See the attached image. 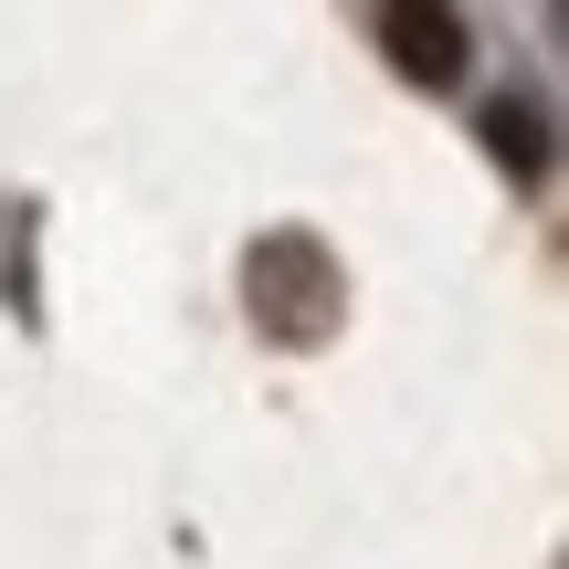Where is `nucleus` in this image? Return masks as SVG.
Segmentation results:
<instances>
[{
	"mask_svg": "<svg viewBox=\"0 0 569 569\" xmlns=\"http://www.w3.org/2000/svg\"><path fill=\"white\" fill-rule=\"evenodd\" d=\"M380 42H390V63H401L411 84H465V63H475L465 11H432V0H401V11H380Z\"/></svg>",
	"mask_w": 569,
	"mask_h": 569,
	"instance_id": "f257e3e1",
	"label": "nucleus"
},
{
	"mask_svg": "<svg viewBox=\"0 0 569 569\" xmlns=\"http://www.w3.org/2000/svg\"><path fill=\"white\" fill-rule=\"evenodd\" d=\"M486 148H496V169H517V180H538V169H549V117H538V106H486Z\"/></svg>",
	"mask_w": 569,
	"mask_h": 569,
	"instance_id": "f03ea898",
	"label": "nucleus"
}]
</instances>
